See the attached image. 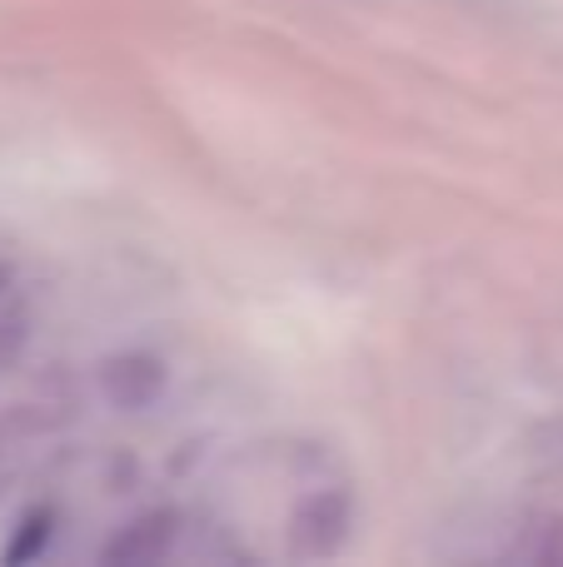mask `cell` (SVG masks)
<instances>
[{
    "label": "cell",
    "instance_id": "277c9868",
    "mask_svg": "<svg viewBox=\"0 0 563 567\" xmlns=\"http://www.w3.org/2000/svg\"><path fill=\"white\" fill-rule=\"evenodd\" d=\"M25 339H30L25 313H20V309L0 313V373H10L20 363V353H25Z\"/></svg>",
    "mask_w": 563,
    "mask_h": 567
},
{
    "label": "cell",
    "instance_id": "7a4b0ae2",
    "mask_svg": "<svg viewBox=\"0 0 563 567\" xmlns=\"http://www.w3.org/2000/svg\"><path fill=\"white\" fill-rule=\"evenodd\" d=\"M175 538H180V518H175V513H170V508H150V513H140V518H130L125 528L105 543V553H100V558L120 563V567H150V563L170 558Z\"/></svg>",
    "mask_w": 563,
    "mask_h": 567
},
{
    "label": "cell",
    "instance_id": "6da1fadb",
    "mask_svg": "<svg viewBox=\"0 0 563 567\" xmlns=\"http://www.w3.org/2000/svg\"><path fill=\"white\" fill-rule=\"evenodd\" d=\"M349 523H355V508L345 493H309L289 518V548H295V558H329L349 538Z\"/></svg>",
    "mask_w": 563,
    "mask_h": 567
},
{
    "label": "cell",
    "instance_id": "3957f363",
    "mask_svg": "<svg viewBox=\"0 0 563 567\" xmlns=\"http://www.w3.org/2000/svg\"><path fill=\"white\" fill-rule=\"evenodd\" d=\"M100 383H105V399L120 409H150L165 393V363L155 353H120L100 369Z\"/></svg>",
    "mask_w": 563,
    "mask_h": 567
}]
</instances>
